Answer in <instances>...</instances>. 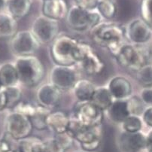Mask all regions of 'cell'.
Returning <instances> with one entry per match:
<instances>
[{"label": "cell", "mask_w": 152, "mask_h": 152, "mask_svg": "<svg viewBox=\"0 0 152 152\" xmlns=\"http://www.w3.org/2000/svg\"><path fill=\"white\" fill-rule=\"evenodd\" d=\"M60 26L58 20L41 15L34 20L31 32L40 43L48 44L53 42L58 36Z\"/></svg>", "instance_id": "cell-9"}, {"label": "cell", "mask_w": 152, "mask_h": 152, "mask_svg": "<svg viewBox=\"0 0 152 152\" xmlns=\"http://www.w3.org/2000/svg\"><path fill=\"white\" fill-rule=\"evenodd\" d=\"M75 5L86 10L92 11L96 8L99 0H74Z\"/></svg>", "instance_id": "cell-37"}, {"label": "cell", "mask_w": 152, "mask_h": 152, "mask_svg": "<svg viewBox=\"0 0 152 152\" xmlns=\"http://www.w3.org/2000/svg\"><path fill=\"white\" fill-rule=\"evenodd\" d=\"M7 2H8V0H0V11L7 5Z\"/></svg>", "instance_id": "cell-43"}, {"label": "cell", "mask_w": 152, "mask_h": 152, "mask_svg": "<svg viewBox=\"0 0 152 152\" xmlns=\"http://www.w3.org/2000/svg\"><path fill=\"white\" fill-rule=\"evenodd\" d=\"M69 8L65 0H45L42 5L43 15L60 20L66 18Z\"/></svg>", "instance_id": "cell-15"}, {"label": "cell", "mask_w": 152, "mask_h": 152, "mask_svg": "<svg viewBox=\"0 0 152 152\" xmlns=\"http://www.w3.org/2000/svg\"><path fill=\"white\" fill-rule=\"evenodd\" d=\"M50 112V111L48 108L42 107L39 105H37L35 114L29 118L33 128L38 130H43L48 128L46 119Z\"/></svg>", "instance_id": "cell-26"}, {"label": "cell", "mask_w": 152, "mask_h": 152, "mask_svg": "<svg viewBox=\"0 0 152 152\" xmlns=\"http://www.w3.org/2000/svg\"><path fill=\"white\" fill-rule=\"evenodd\" d=\"M36 108H37V105L36 106V105L29 103V102H20L14 108V110H15V112H19V113L23 114V115L30 118L35 114Z\"/></svg>", "instance_id": "cell-35"}, {"label": "cell", "mask_w": 152, "mask_h": 152, "mask_svg": "<svg viewBox=\"0 0 152 152\" xmlns=\"http://www.w3.org/2000/svg\"><path fill=\"white\" fill-rule=\"evenodd\" d=\"M75 117L81 124L88 127L100 126L103 120V111L90 102H80L75 109Z\"/></svg>", "instance_id": "cell-10"}, {"label": "cell", "mask_w": 152, "mask_h": 152, "mask_svg": "<svg viewBox=\"0 0 152 152\" xmlns=\"http://www.w3.org/2000/svg\"><path fill=\"white\" fill-rule=\"evenodd\" d=\"M125 35L124 28L115 23H99L91 29V37L94 42L108 48L114 56L124 45Z\"/></svg>", "instance_id": "cell-1"}, {"label": "cell", "mask_w": 152, "mask_h": 152, "mask_svg": "<svg viewBox=\"0 0 152 152\" xmlns=\"http://www.w3.org/2000/svg\"><path fill=\"white\" fill-rule=\"evenodd\" d=\"M118 63L132 71L137 72L147 64L148 53L136 45L124 44L115 55Z\"/></svg>", "instance_id": "cell-6"}, {"label": "cell", "mask_w": 152, "mask_h": 152, "mask_svg": "<svg viewBox=\"0 0 152 152\" xmlns=\"http://www.w3.org/2000/svg\"><path fill=\"white\" fill-rule=\"evenodd\" d=\"M130 115L139 116L145 111L144 102L138 96H132L126 99Z\"/></svg>", "instance_id": "cell-32"}, {"label": "cell", "mask_w": 152, "mask_h": 152, "mask_svg": "<svg viewBox=\"0 0 152 152\" xmlns=\"http://www.w3.org/2000/svg\"><path fill=\"white\" fill-rule=\"evenodd\" d=\"M60 98L61 91L51 83L42 85L36 92V99L39 105L50 110L58 105Z\"/></svg>", "instance_id": "cell-14"}, {"label": "cell", "mask_w": 152, "mask_h": 152, "mask_svg": "<svg viewBox=\"0 0 152 152\" xmlns=\"http://www.w3.org/2000/svg\"><path fill=\"white\" fill-rule=\"evenodd\" d=\"M137 81L143 88L152 87V64L147 63L136 72Z\"/></svg>", "instance_id": "cell-29"}, {"label": "cell", "mask_w": 152, "mask_h": 152, "mask_svg": "<svg viewBox=\"0 0 152 152\" xmlns=\"http://www.w3.org/2000/svg\"><path fill=\"white\" fill-rule=\"evenodd\" d=\"M146 139H147V143H146V149L148 151L152 150V129L148 133L146 136Z\"/></svg>", "instance_id": "cell-42"}, {"label": "cell", "mask_w": 152, "mask_h": 152, "mask_svg": "<svg viewBox=\"0 0 152 152\" xmlns=\"http://www.w3.org/2000/svg\"><path fill=\"white\" fill-rule=\"evenodd\" d=\"M68 131L72 135L75 140L80 143L81 148L85 151H94L100 145L102 136V125L88 127L81 124L74 116L70 119Z\"/></svg>", "instance_id": "cell-3"}, {"label": "cell", "mask_w": 152, "mask_h": 152, "mask_svg": "<svg viewBox=\"0 0 152 152\" xmlns=\"http://www.w3.org/2000/svg\"><path fill=\"white\" fill-rule=\"evenodd\" d=\"M70 118L68 114L63 111L50 112L46 119L48 128L55 134L67 132L69 127Z\"/></svg>", "instance_id": "cell-16"}, {"label": "cell", "mask_w": 152, "mask_h": 152, "mask_svg": "<svg viewBox=\"0 0 152 152\" xmlns=\"http://www.w3.org/2000/svg\"><path fill=\"white\" fill-rule=\"evenodd\" d=\"M50 81L60 91H67L74 88L78 80L72 66L56 65L50 72Z\"/></svg>", "instance_id": "cell-11"}, {"label": "cell", "mask_w": 152, "mask_h": 152, "mask_svg": "<svg viewBox=\"0 0 152 152\" xmlns=\"http://www.w3.org/2000/svg\"><path fill=\"white\" fill-rule=\"evenodd\" d=\"M12 145L6 139L0 140V152H12Z\"/></svg>", "instance_id": "cell-40"}, {"label": "cell", "mask_w": 152, "mask_h": 152, "mask_svg": "<svg viewBox=\"0 0 152 152\" xmlns=\"http://www.w3.org/2000/svg\"><path fill=\"white\" fill-rule=\"evenodd\" d=\"M126 36L135 45H142L151 38L152 29L142 18H138L133 20L128 25Z\"/></svg>", "instance_id": "cell-12"}, {"label": "cell", "mask_w": 152, "mask_h": 152, "mask_svg": "<svg viewBox=\"0 0 152 152\" xmlns=\"http://www.w3.org/2000/svg\"><path fill=\"white\" fill-rule=\"evenodd\" d=\"M43 152H66V150L57 143L54 138H52L44 141Z\"/></svg>", "instance_id": "cell-36"}, {"label": "cell", "mask_w": 152, "mask_h": 152, "mask_svg": "<svg viewBox=\"0 0 152 152\" xmlns=\"http://www.w3.org/2000/svg\"><path fill=\"white\" fill-rule=\"evenodd\" d=\"M114 97L108 88H98L96 89L91 102L102 111H107L114 102Z\"/></svg>", "instance_id": "cell-24"}, {"label": "cell", "mask_w": 152, "mask_h": 152, "mask_svg": "<svg viewBox=\"0 0 152 152\" xmlns=\"http://www.w3.org/2000/svg\"><path fill=\"white\" fill-rule=\"evenodd\" d=\"M140 98L145 104L152 106V87L143 88L141 92Z\"/></svg>", "instance_id": "cell-38"}, {"label": "cell", "mask_w": 152, "mask_h": 152, "mask_svg": "<svg viewBox=\"0 0 152 152\" xmlns=\"http://www.w3.org/2000/svg\"><path fill=\"white\" fill-rule=\"evenodd\" d=\"M107 112L110 120L117 124H123L126 118L131 115L126 99L115 100Z\"/></svg>", "instance_id": "cell-20"}, {"label": "cell", "mask_w": 152, "mask_h": 152, "mask_svg": "<svg viewBox=\"0 0 152 152\" xmlns=\"http://www.w3.org/2000/svg\"><path fill=\"white\" fill-rule=\"evenodd\" d=\"M6 97V108H15L22 99V92L17 86L3 88Z\"/></svg>", "instance_id": "cell-27"}, {"label": "cell", "mask_w": 152, "mask_h": 152, "mask_svg": "<svg viewBox=\"0 0 152 152\" xmlns=\"http://www.w3.org/2000/svg\"><path fill=\"white\" fill-rule=\"evenodd\" d=\"M40 44L31 30H21L11 39L10 48L13 54L18 57H28L34 55Z\"/></svg>", "instance_id": "cell-7"}, {"label": "cell", "mask_w": 152, "mask_h": 152, "mask_svg": "<svg viewBox=\"0 0 152 152\" xmlns=\"http://www.w3.org/2000/svg\"><path fill=\"white\" fill-rule=\"evenodd\" d=\"M43 1H45V0H43Z\"/></svg>", "instance_id": "cell-46"}, {"label": "cell", "mask_w": 152, "mask_h": 152, "mask_svg": "<svg viewBox=\"0 0 152 152\" xmlns=\"http://www.w3.org/2000/svg\"><path fill=\"white\" fill-rule=\"evenodd\" d=\"M66 19L68 26L73 30L84 32L91 30L100 23L101 15L99 12H93V10L89 11L74 5L69 9Z\"/></svg>", "instance_id": "cell-5"}, {"label": "cell", "mask_w": 152, "mask_h": 152, "mask_svg": "<svg viewBox=\"0 0 152 152\" xmlns=\"http://www.w3.org/2000/svg\"><path fill=\"white\" fill-rule=\"evenodd\" d=\"M18 32V20L9 14H0V40L12 39Z\"/></svg>", "instance_id": "cell-19"}, {"label": "cell", "mask_w": 152, "mask_h": 152, "mask_svg": "<svg viewBox=\"0 0 152 152\" xmlns=\"http://www.w3.org/2000/svg\"><path fill=\"white\" fill-rule=\"evenodd\" d=\"M5 129L10 137L20 141L29 137L33 126L29 117L14 111L7 117Z\"/></svg>", "instance_id": "cell-8"}, {"label": "cell", "mask_w": 152, "mask_h": 152, "mask_svg": "<svg viewBox=\"0 0 152 152\" xmlns=\"http://www.w3.org/2000/svg\"><path fill=\"white\" fill-rule=\"evenodd\" d=\"M44 141L36 137H27L20 140L18 147L12 152H43Z\"/></svg>", "instance_id": "cell-25"}, {"label": "cell", "mask_w": 152, "mask_h": 152, "mask_svg": "<svg viewBox=\"0 0 152 152\" xmlns=\"http://www.w3.org/2000/svg\"><path fill=\"white\" fill-rule=\"evenodd\" d=\"M108 88L115 100L127 99L132 93L131 83L121 76L112 78Z\"/></svg>", "instance_id": "cell-17"}, {"label": "cell", "mask_w": 152, "mask_h": 152, "mask_svg": "<svg viewBox=\"0 0 152 152\" xmlns=\"http://www.w3.org/2000/svg\"><path fill=\"white\" fill-rule=\"evenodd\" d=\"M96 8L99 15L105 19H112L116 15L117 7L112 0H99Z\"/></svg>", "instance_id": "cell-28"}, {"label": "cell", "mask_w": 152, "mask_h": 152, "mask_svg": "<svg viewBox=\"0 0 152 152\" xmlns=\"http://www.w3.org/2000/svg\"><path fill=\"white\" fill-rule=\"evenodd\" d=\"M7 102H6V97H5V92L4 90H0V112L5 110L6 108Z\"/></svg>", "instance_id": "cell-41"}, {"label": "cell", "mask_w": 152, "mask_h": 152, "mask_svg": "<svg viewBox=\"0 0 152 152\" xmlns=\"http://www.w3.org/2000/svg\"><path fill=\"white\" fill-rule=\"evenodd\" d=\"M78 41L66 34L60 35L52 42L50 56L57 65L73 66L76 63L74 59V49Z\"/></svg>", "instance_id": "cell-4"}, {"label": "cell", "mask_w": 152, "mask_h": 152, "mask_svg": "<svg viewBox=\"0 0 152 152\" xmlns=\"http://www.w3.org/2000/svg\"><path fill=\"white\" fill-rule=\"evenodd\" d=\"M53 138L55 139L57 143L65 150L70 148L72 146L75 140L72 135L69 131L63 133H59V134H55V136Z\"/></svg>", "instance_id": "cell-33"}, {"label": "cell", "mask_w": 152, "mask_h": 152, "mask_svg": "<svg viewBox=\"0 0 152 152\" xmlns=\"http://www.w3.org/2000/svg\"><path fill=\"white\" fill-rule=\"evenodd\" d=\"M93 51V48L89 44L85 42H79L76 44L74 49V59L76 63H80L87 57L88 54Z\"/></svg>", "instance_id": "cell-31"}, {"label": "cell", "mask_w": 152, "mask_h": 152, "mask_svg": "<svg viewBox=\"0 0 152 152\" xmlns=\"http://www.w3.org/2000/svg\"><path fill=\"white\" fill-rule=\"evenodd\" d=\"M143 121L148 126L152 128V106L145 108L142 114Z\"/></svg>", "instance_id": "cell-39"}, {"label": "cell", "mask_w": 152, "mask_h": 152, "mask_svg": "<svg viewBox=\"0 0 152 152\" xmlns=\"http://www.w3.org/2000/svg\"><path fill=\"white\" fill-rule=\"evenodd\" d=\"M81 69L88 75H99L103 71L105 63L96 53L93 50L84 60L80 62Z\"/></svg>", "instance_id": "cell-18"}, {"label": "cell", "mask_w": 152, "mask_h": 152, "mask_svg": "<svg viewBox=\"0 0 152 152\" xmlns=\"http://www.w3.org/2000/svg\"><path fill=\"white\" fill-rule=\"evenodd\" d=\"M148 152H152V150H151V151H149Z\"/></svg>", "instance_id": "cell-45"}, {"label": "cell", "mask_w": 152, "mask_h": 152, "mask_svg": "<svg viewBox=\"0 0 152 152\" xmlns=\"http://www.w3.org/2000/svg\"><path fill=\"white\" fill-rule=\"evenodd\" d=\"M15 66L18 72L19 82L28 88L37 86L45 74L43 63L34 55L18 57Z\"/></svg>", "instance_id": "cell-2"}, {"label": "cell", "mask_w": 152, "mask_h": 152, "mask_svg": "<svg viewBox=\"0 0 152 152\" xmlns=\"http://www.w3.org/2000/svg\"><path fill=\"white\" fill-rule=\"evenodd\" d=\"M141 15L152 29V0H142Z\"/></svg>", "instance_id": "cell-34"}, {"label": "cell", "mask_w": 152, "mask_h": 152, "mask_svg": "<svg viewBox=\"0 0 152 152\" xmlns=\"http://www.w3.org/2000/svg\"><path fill=\"white\" fill-rule=\"evenodd\" d=\"M146 136L141 131L129 133L124 131L118 138V145L121 152H141L146 149Z\"/></svg>", "instance_id": "cell-13"}, {"label": "cell", "mask_w": 152, "mask_h": 152, "mask_svg": "<svg viewBox=\"0 0 152 152\" xmlns=\"http://www.w3.org/2000/svg\"><path fill=\"white\" fill-rule=\"evenodd\" d=\"M74 93L79 102H90L91 101L96 88L91 81L87 79L78 80L75 84Z\"/></svg>", "instance_id": "cell-22"}, {"label": "cell", "mask_w": 152, "mask_h": 152, "mask_svg": "<svg viewBox=\"0 0 152 152\" xmlns=\"http://www.w3.org/2000/svg\"><path fill=\"white\" fill-rule=\"evenodd\" d=\"M8 14L18 20L29 15L32 8L31 0H8Z\"/></svg>", "instance_id": "cell-21"}, {"label": "cell", "mask_w": 152, "mask_h": 152, "mask_svg": "<svg viewBox=\"0 0 152 152\" xmlns=\"http://www.w3.org/2000/svg\"><path fill=\"white\" fill-rule=\"evenodd\" d=\"M3 89V87H2V83H1V81H0V90Z\"/></svg>", "instance_id": "cell-44"}, {"label": "cell", "mask_w": 152, "mask_h": 152, "mask_svg": "<svg viewBox=\"0 0 152 152\" xmlns=\"http://www.w3.org/2000/svg\"><path fill=\"white\" fill-rule=\"evenodd\" d=\"M123 128L124 131L129 133H136L141 131L142 127V121L137 115H129L123 122Z\"/></svg>", "instance_id": "cell-30"}, {"label": "cell", "mask_w": 152, "mask_h": 152, "mask_svg": "<svg viewBox=\"0 0 152 152\" xmlns=\"http://www.w3.org/2000/svg\"><path fill=\"white\" fill-rule=\"evenodd\" d=\"M0 81L3 88L17 86L19 78L15 64L7 63L0 66Z\"/></svg>", "instance_id": "cell-23"}]
</instances>
